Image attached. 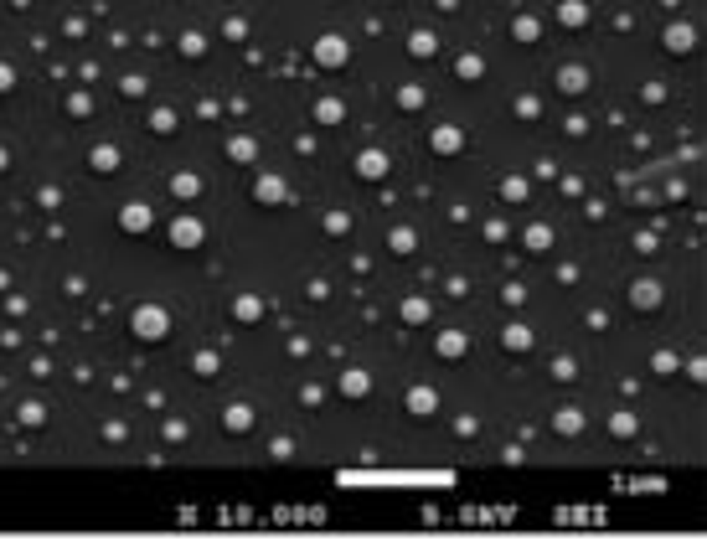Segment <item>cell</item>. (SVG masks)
Returning <instances> with one entry per match:
<instances>
[{
	"label": "cell",
	"instance_id": "1",
	"mask_svg": "<svg viewBox=\"0 0 707 542\" xmlns=\"http://www.w3.org/2000/svg\"><path fill=\"white\" fill-rule=\"evenodd\" d=\"M129 336H140V341H166V336H171V315H166L161 305H140L135 315H129Z\"/></svg>",
	"mask_w": 707,
	"mask_h": 542
},
{
	"label": "cell",
	"instance_id": "2",
	"mask_svg": "<svg viewBox=\"0 0 707 542\" xmlns=\"http://www.w3.org/2000/svg\"><path fill=\"white\" fill-rule=\"evenodd\" d=\"M202 237H207V227L196 217H171V243L176 248H202Z\"/></svg>",
	"mask_w": 707,
	"mask_h": 542
},
{
	"label": "cell",
	"instance_id": "3",
	"mask_svg": "<svg viewBox=\"0 0 707 542\" xmlns=\"http://www.w3.org/2000/svg\"><path fill=\"white\" fill-rule=\"evenodd\" d=\"M346 57H351L346 36H320L315 41V62H320V68H346Z\"/></svg>",
	"mask_w": 707,
	"mask_h": 542
},
{
	"label": "cell",
	"instance_id": "4",
	"mask_svg": "<svg viewBox=\"0 0 707 542\" xmlns=\"http://www.w3.org/2000/svg\"><path fill=\"white\" fill-rule=\"evenodd\" d=\"M119 160H124L119 145H93V150H88V170H98V176H114Z\"/></svg>",
	"mask_w": 707,
	"mask_h": 542
},
{
	"label": "cell",
	"instance_id": "5",
	"mask_svg": "<svg viewBox=\"0 0 707 542\" xmlns=\"http://www.w3.org/2000/svg\"><path fill=\"white\" fill-rule=\"evenodd\" d=\"M253 197H258V202H284V197H290V186H284V176L263 170V176L253 181Z\"/></svg>",
	"mask_w": 707,
	"mask_h": 542
},
{
	"label": "cell",
	"instance_id": "6",
	"mask_svg": "<svg viewBox=\"0 0 707 542\" xmlns=\"http://www.w3.org/2000/svg\"><path fill=\"white\" fill-rule=\"evenodd\" d=\"M357 176L382 181V176H387V155H382V150H362V155H357Z\"/></svg>",
	"mask_w": 707,
	"mask_h": 542
},
{
	"label": "cell",
	"instance_id": "7",
	"mask_svg": "<svg viewBox=\"0 0 707 542\" xmlns=\"http://www.w3.org/2000/svg\"><path fill=\"white\" fill-rule=\"evenodd\" d=\"M119 227H124V232H145V227H150V207H145V202L119 207Z\"/></svg>",
	"mask_w": 707,
	"mask_h": 542
},
{
	"label": "cell",
	"instance_id": "8",
	"mask_svg": "<svg viewBox=\"0 0 707 542\" xmlns=\"http://www.w3.org/2000/svg\"><path fill=\"white\" fill-rule=\"evenodd\" d=\"M459 145H465V135H459L454 124H439V129H434V150H439V155H454Z\"/></svg>",
	"mask_w": 707,
	"mask_h": 542
},
{
	"label": "cell",
	"instance_id": "9",
	"mask_svg": "<svg viewBox=\"0 0 707 542\" xmlns=\"http://www.w3.org/2000/svg\"><path fill=\"white\" fill-rule=\"evenodd\" d=\"M439 408V398H434V387H413L408 393V414H418V419H429Z\"/></svg>",
	"mask_w": 707,
	"mask_h": 542
},
{
	"label": "cell",
	"instance_id": "10",
	"mask_svg": "<svg viewBox=\"0 0 707 542\" xmlns=\"http://www.w3.org/2000/svg\"><path fill=\"white\" fill-rule=\"evenodd\" d=\"M171 191H176L181 202H191L196 191H202V176H191V170H176V176H171Z\"/></svg>",
	"mask_w": 707,
	"mask_h": 542
},
{
	"label": "cell",
	"instance_id": "11",
	"mask_svg": "<svg viewBox=\"0 0 707 542\" xmlns=\"http://www.w3.org/2000/svg\"><path fill=\"white\" fill-rule=\"evenodd\" d=\"M692 41H697L692 26H681V21H676V26H666V47H671V52H692Z\"/></svg>",
	"mask_w": 707,
	"mask_h": 542
},
{
	"label": "cell",
	"instance_id": "12",
	"mask_svg": "<svg viewBox=\"0 0 707 542\" xmlns=\"http://www.w3.org/2000/svg\"><path fill=\"white\" fill-rule=\"evenodd\" d=\"M465 346L470 341L459 336V331H444V336H439V357H465Z\"/></svg>",
	"mask_w": 707,
	"mask_h": 542
},
{
	"label": "cell",
	"instance_id": "13",
	"mask_svg": "<svg viewBox=\"0 0 707 542\" xmlns=\"http://www.w3.org/2000/svg\"><path fill=\"white\" fill-rule=\"evenodd\" d=\"M630 300H635V305H640V310H651V305H656V300H661V290L651 285V279H640V285L630 290Z\"/></svg>",
	"mask_w": 707,
	"mask_h": 542
},
{
	"label": "cell",
	"instance_id": "14",
	"mask_svg": "<svg viewBox=\"0 0 707 542\" xmlns=\"http://www.w3.org/2000/svg\"><path fill=\"white\" fill-rule=\"evenodd\" d=\"M248 424H253V408H248V403H233V408H228V429H233V434H243Z\"/></svg>",
	"mask_w": 707,
	"mask_h": 542
},
{
	"label": "cell",
	"instance_id": "15",
	"mask_svg": "<svg viewBox=\"0 0 707 542\" xmlns=\"http://www.w3.org/2000/svg\"><path fill=\"white\" fill-rule=\"evenodd\" d=\"M454 73H459V78H480V73H485V62H480L475 52H465V57L454 62Z\"/></svg>",
	"mask_w": 707,
	"mask_h": 542
},
{
	"label": "cell",
	"instance_id": "16",
	"mask_svg": "<svg viewBox=\"0 0 707 542\" xmlns=\"http://www.w3.org/2000/svg\"><path fill=\"white\" fill-rule=\"evenodd\" d=\"M341 393H346V398H362V393H367V372H346V377H341Z\"/></svg>",
	"mask_w": 707,
	"mask_h": 542
},
{
	"label": "cell",
	"instance_id": "17",
	"mask_svg": "<svg viewBox=\"0 0 707 542\" xmlns=\"http://www.w3.org/2000/svg\"><path fill=\"white\" fill-rule=\"evenodd\" d=\"M21 424H26V429L47 424V408H41V403H21Z\"/></svg>",
	"mask_w": 707,
	"mask_h": 542
},
{
	"label": "cell",
	"instance_id": "18",
	"mask_svg": "<svg viewBox=\"0 0 707 542\" xmlns=\"http://www.w3.org/2000/svg\"><path fill=\"white\" fill-rule=\"evenodd\" d=\"M315 119H320V124H336V119H341V103H336V98H320V103H315Z\"/></svg>",
	"mask_w": 707,
	"mask_h": 542
},
{
	"label": "cell",
	"instance_id": "19",
	"mask_svg": "<svg viewBox=\"0 0 707 542\" xmlns=\"http://www.w3.org/2000/svg\"><path fill=\"white\" fill-rule=\"evenodd\" d=\"M403 320H429V300H403Z\"/></svg>",
	"mask_w": 707,
	"mask_h": 542
},
{
	"label": "cell",
	"instance_id": "20",
	"mask_svg": "<svg viewBox=\"0 0 707 542\" xmlns=\"http://www.w3.org/2000/svg\"><path fill=\"white\" fill-rule=\"evenodd\" d=\"M150 129H156V135H171V129H176V114H171V108H156V114H150Z\"/></svg>",
	"mask_w": 707,
	"mask_h": 542
},
{
	"label": "cell",
	"instance_id": "21",
	"mask_svg": "<svg viewBox=\"0 0 707 542\" xmlns=\"http://www.w3.org/2000/svg\"><path fill=\"white\" fill-rule=\"evenodd\" d=\"M228 155H233V160H253V140H248V135H238V140L228 145Z\"/></svg>",
	"mask_w": 707,
	"mask_h": 542
},
{
	"label": "cell",
	"instance_id": "22",
	"mask_svg": "<svg viewBox=\"0 0 707 542\" xmlns=\"http://www.w3.org/2000/svg\"><path fill=\"white\" fill-rule=\"evenodd\" d=\"M408 47H413V57H429V52H434V36H429V31H413Z\"/></svg>",
	"mask_w": 707,
	"mask_h": 542
},
{
	"label": "cell",
	"instance_id": "23",
	"mask_svg": "<svg viewBox=\"0 0 707 542\" xmlns=\"http://www.w3.org/2000/svg\"><path fill=\"white\" fill-rule=\"evenodd\" d=\"M506 346H512V352H527V346H532V336H527L522 325H512V331H506Z\"/></svg>",
	"mask_w": 707,
	"mask_h": 542
},
{
	"label": "cell",
	"instance_id": "24",
	"mask_svg": "<svg viewBox=\"0 0 707 542\" xmlns=\"http://www.w3.org/2000/svg\"><path fill=\"white\" fill-rule=\"evenodd\" d=\"M202 47H207V41H202V31H186V36H181V52H186V57H196Z\"/></svg>",
	"mask_w": 707,
	"mask_h": 542
},
{
	"label": "cell",
	"instance_id": "25",
	"mask_svg": "<svg viewBox=\"0 0 707 542\" xmlns=\"http://www.w3.org/2000/svg\"><path fill=\"white\" fill-rule=\"evenodd\" d=\"M258 315H263L258 300H238V320H258Z\"/></svg>",
	"mask_w": 707,
	"mask_h": 542
},
{
	"label": "cell",
	"instance_id": "26",
	"mask_svg": "<svg viewBox=\"0 0 707 542\" xmlns=\"http://www.w3.org/2000/svg\"><path fill=\"white\" fill-rule=\"evenodd\" d=\"M413 243H418V237H413V232H408V227H397V232H392V248H397V253H408V248H413Z\"/></svg>",
	"mask_w": 707,
	"mask_h": 542
},
{
	"label": "cell",
	"instance_id": "27",
	"mask_svg": "<svg viewBox=\"0 0 707 542\" xmlns=\"http://www.w3.org/2000/svg\"><path fill=\"white\" fill-rule=\"evenodd\" d=\"M584 16H589V11L579 6V0H568V6H563V21H568V26H579V21H584Z\"/></svg>",
	"mask_w": 707,
	"mask_h": 542
},
{
	"label": "cell",
	"instance_id": "28",
	"mask_svg": "<svg viewBox=\"0 0 707 542\" xmlns=\"http://www.w3.org/2000/svg\"><path fill=\"white\" fill-rule=\"evenodd\" d=\"M397 103H403V108H418V103H424V88H403V93H397Z\"/></svg>",
	"mask_w": 707,
	"mask_h": 542
},
{
	"label": "cell",
	"instance_id": "29",
	"mask_svg": "<svg viewBox=\"0 0 707 542\" xmlns=\"http://www.w3.org/2000/svg\"><path fill=\"white\" fill-rule=\"evenodd\" d=\"M11 88H16V68H11V62H0V93H11Z\"/></svg>",
	"mask_w": 707,
	"mask_h": 542
},
{
	"label": "cell",
	"instance_id": "30",
	"mask_svg": "<svg viewBox=\"0 0 707 542\" xmlns=\"http://www.w3.org/2000/svg\"><path fill=\"white\" fill-rule=\"evenodd\" d=\"M517 36H522V41H532V36H537V21H532V16H522V21H517Z\"/></svg>",
	"mask_w": 707,
	"mask_h": 542
},
{
	"label": "cell",
	"instance_id": "31",
	"mask_svg": "<svg viewBox=\"0 0 707 542\" xmlns=\"http://www.w3.org/2000/svg\"><path fill=\"white\" fill-rule=\"evenodd\" d=\"M68 108H73V114H88V108H93V98H88V93H73Z\"/></svg>",
	"mask_w": 707,
	"mask_h": 542
},
{
	"label": "cell",
	"instance_id": "32",
	"mask_svg": "<svg viewBox=\"0 0 707 542\" xmlns=\"http://www.w3.org/2000/svg\"><path fill=\"white\" fill-rule=\"evenodd\" d=\"M346 227H351V217H336V212L325 217V232H346Z\"/></svg>",
	"mask_w": 707,
	"mask_h": 542
},
{
	"label": "cell",
	"instance_id": "33",
	"mask_svg": "<svg viewBox=\"0 0 707 542\" xmlns=\"http://www.w3.org/2000/svg\"><path fill=\"white\" fill-rule=\"evenodd\" d=\"M579 83H584V73H579V68H568V73H563V88H568V93H579Z\"/></svg>",
	"mask_w": 707,
	"mask_h": 542
},
{
	"label": "cell",
	"instance_id": "34",
	"mask_svg": "<svg viewBox=\"0 0 707 542\" xmlns=\"http://www.w3.org/2000/svg\"><path fill=\"white\" fill-rule=\"evenodd\" d=\"M6 165H11V150H6V145H0V170H6Z\"/></svg>",
	"mask_w": 707,
	"mask_h": 542
}]
</instances>
